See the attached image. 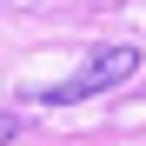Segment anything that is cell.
<instances>
[{
	"mask_svg": "<svg viewBox=\"0 0 146 146\" xmlns=\"http://www.w3.org/2000/svg\"><path fill=\"white\" fill-rule=\"evenodd\" d=\"M133 73H139V46H93L66 80H53V86L33 93V106H73V100H93V93H113L119 80H133Z\"/></svg>",
	"mask_w": 146,
	"mask_h": 146,
	"instance_id": "obj_1",
	"label": "cell"
},
{
	"mask_svg": "<svg viewBox=\"0 0 146 146\" xmlns=\"http://www.w3.org/2000/svg\"><path fill=\"white\" fill-rule=\"evenodd\" d=\"M7 139H20V113H0V146Z\"/></svg>",
	"mask_w": 146,
	"mask_h": 146,
	"instance_id": "obj_2",
	"label": "cell"
}]
</instances>
